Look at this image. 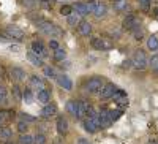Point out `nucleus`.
Listing matches in <instances>:
<instances>
[{"label": "nucleus", "mask_w": 158, "mask_h": 144, "mask_svg": "<svg viewBox=\"0 0 158 144\" xmlns=\"http://www.w3.org/2000/svg\"><path fill=\"white\" fill-rule=\"evenodd\" d=\"M36 25H38V29L41 30L43 33H46L49 36H56V35H60L62 33L52 22H48V21H43V19L36 21Z\"/></svg>", "instance_id": "1"}, {"label": "nucleus", "mask_w": 158, "mask_h": 144, "mask_svg": "<svg viewBox=\"0 0 158 144\" xmlns=\"http://www.w3.org/2000/svg\"><path fill=\"white\" fill-rule=\"evenodd\" d=\"M103 87H104V83H103L101 78H98V76L89 79L87 84H85V90H87V92H90V94H101Z\"/></svg>", "instance_id": "2"}, {"label": "nucleus", "mask_w": 158, "mask_h": 144, "mask_svg": "<svg viewBox=\"0 0 158 144\" xmlns=\"http://www.w3.org/2000/svg\"><path fill=\"white\" fill-rule=\"evenodd\" d=\"M131 63L135 65L136 68H146V65L149 63V60H147V57H146V54H144V51H136L135 52V56H133V59H131Z\"/></svg>", "instance_id": "3"}, {"label": "nucleus", "mask_w": 158, "mask_h": 144, "mask_svg": "<svg viewBox=\"0 0 158 144\" xmlns=\"http://www.w3.org/2000/svg\"><path fill=\"white\" fill-rule=\"evenodd\" d=\"M84 128H85V132H89V133H95L98 128H101L98 114L94 116V117H87V119L84 121Z\"/></svg>", "instance_id": "4"}, {"label": "nucleus", "mask_w": 158, "mask_h": 144, "mask_svg": "<svg viewBox=\"0 0 158 144\" xmlns=\"http://www.w3.org/2000/svg\"><path fill=\"white\" fill-rule=\"evenodd\" d=\"M123 29H127V30H136L138 27H141V22H139V19L136 18V16H127L125 19H123Z\"/></svg>", "instance_id": "5"}, {"label": "nucleus", "mask_w": 158, "mask_h": 144, "mask_svg": "<svg viewBox=\"0 0 158 144\" xmlns=\"http://www.w3.org/2000/svg\"><path fill=\"white\" fill-rule=\"evenodd\" d=\"M67 111L74 116L76 119H79V112H81V101H77V100H70L67 103Z\"/></svg>", "instance_id": "6"}, {"label": "nucleus", "mask_w": 158, "mask_h": 144, "mask_svg": "<svg viewBox=\"0 0 158 144\" xmlns=\"http://www.w3.org/2000/svg\"><path fill=\"white\" fill-rule=\"evenodd\" d=\"M32 51L35 52L36 56H40L41 59H46L49 54H48V49H46V46L41 43V41H33L32 43Z\"/></svg>", "instance_id": "7"}, {"label": "nucleus", "mask_w": 158, "mask_h": 144, "mask_svg": "<svg viewBox=\"0 0 158 144\" xmlns=\"http://www.w3.org/2000/svg\"><path fill=\"white\" fill-rule=\"evenodd\" d=\"M117 92V87L112 84V83H108V84H104V87H103V90H101V98H112L114 97V94Z\"/></svg>", "instance_id": "8"}, {"label": "nucleus", "mask_w": 158, "mask_h": 144, "mask_svg": "<svg viewBox=\"0 0 158 144\" xmlns=\"http://www.w3.org/2000/svg\"><path fill=\"white\" fill-rule=\"evenodd\" d=\"M6 35L10 38H16V40H22V36H24V30L16 27V25H8L6 27Z\"/></svg>", "instance_id": "9"}, {"label": "nucleus", "mask_w": 158, "mask_h": 144, "mask_svg": "<svg viewBox=\"0 0 158 144\" xmlns=\"http://www.w3.org/2000/svg\"><path fill=\"white\" fill-rule=\"evenodd\" d=\"M57 114V106L56 104H44V108L41 109V116L44 119H49V117H54Z\"/></svg>", "instance_id": "10"}, {"label": "nucleus", "mask_w": 158, "mask_h": 144, "mask_svg": "<svg viewBox=\"0 0 158 144\" xmlns=\"http://www.w3.org/2000/svg\"><path fill=\"white\" fill-rule=\"evenodd\" d=\"M57 81H59L60 87H63L65 90H71V87H73V83H71V79H70L68 76L60 74V76H57Z\"/></svg>", "instance_id": "11"}, {"label": "nucleus", "mask_w": 158, "mask_h": 144, "mask_svg": "<svg viewBox=\"0 0 158 144\" xmlns=\"http://www.w3.org/2000/svg\"><path fill=\"white\" fill-rule=\"evenodd\" d=\"M30 86H32L33 89H38V92H40V90H44V83H43V79H41L40 76H36V74L30 76Z\"/></svg>", "instance_id": "12"}, {"label": "nucleus", "mask_w": 158, "mask_h": 144, "mask_svg": "<svg viewBox=\"0 0 158 144\" xmlns=\"http://www.w3.org/2000/svg\"><path fill=\"white\" fill-rule=\"evenodd\" d=\"M10 76L13 78V79H16V81H22L24 78H25V71H24L22 68L15 67V68H11V70H10Z\"/></svg>", "instance_id": "13"}, {"label": "nucleus", "mask_w": 158, "mask_h": 144, "mask_svg": "<svg viewBox=\"0 0 158 144\" xmlns=\"http://www.w3.org/2000/svg\"><path fill=\"white\" fill-rule=\"evenodd\" d=\"M57 132H59V135H65L68 132V122H67V119H63V117H59V119H57Z\"/></svg>", "instance_id": "14"}, {"label": "nucleus", "mask_w": 158, "mask_h": 144, "mask_svg": "<svg viewBox=\"0 0 158 144\" xmlns=\"http://www.w3.org/2000/svg\"><path fill=\"white\" fill-rule=\"evenodd\" d=\"M27 59L30 60L32 65H35V67H41V65H43V59L40 57V56H36L33 51H30L29 54H27Z\"/></svg>", "instance_id": "15"}, {"label": "nucleus", "mask_w": 158, "mask_h": 144, "mask_svg": "<svg viewBox=\"0 0 158 144\" xmlns=\"http://www.w3.org/2000/svg\"><path fill=\"white\" fill-rule=\"evenodd\" d=\"M36 98L40 103H43V104H49V98H51V94L48 92V90H40V92L36 94Z\"/></svg>", "instance_id": "16"}, {"label": "nucleus", "mask_w": 158, "mask_h": 144, "mask_svg": "<svg viewBox=\"0 0 158 144\" xmlns=\"http://www.w3.org/2000/svg\"><path fill=\"white\" fill-rule=\"evenodd\" d=\"M73 10L76 11V15H79V16H85V15H89L87 3H76Z\"/></svg>", "instance_id": "17"}, {"label": "nucleus", "mask_w": 158, "mask_h": 144, "mask_svg": "<svg viewBox=\"0 0 158 144\" xmlns=\"http://www.w3.org/2000/svg\"><path fill=\"white\" fill-rule=\"evenodd\" d=\"M79 32H81V35H84V36H87V35H90V32H92V25H90V22H81L79 24Z\"/></svg>", "instance_id": "18"}, {"label": "nucleus", "mask_w": 158, "mask_h": 144, "mask_svg": "<svg viewBox=\"0 0 158 144\" xmlns=\"http://www.w3.org/2000/svg\"><path fill=\"white\" fill-rule=\"evenodd\" d=\"M122 114H123L122 109H109V119H111V122L114 124L115 121H118L122 117Z\"/></svg>", "instance_id": "19"}, {"label": "nucleus", "mask_w": 158, "mask_h": 144, "mask_svg": "<svg viewBox=\"0 0 158 144\" xmlns=\"http://www.w3.org/2000/svg\"><path fill=\"white\" fill-rule=\"evenodd\" d=\"M94 15H95L97 18H104V16H106V5L98 3L97 8H95V11H94Z\"/></svg>", "instance_id": "20"}, {"label": "nucleus", "mask_w": 158, "mask_h": 144, "mask_svg": "<svg viewBox=\"0 0 158 144\" xmlns=\"http://www.w3.org/2000/svg\"><path fill=\"white\" fill-rule=\"evenodd\" d=\"M68 24L71 25V27H79V24H81V16L79 15H76V13H73L71 16H68Z\"/></svg>", "instance_id": "21"}, {"label": "nucleus", "mask_w": 158, "mask_h": 144, "mask_svg": "<svg viewBox=\"0 0 158 144\" xmlns=\"http://www.w3.org/2000/svg\"><path fill=\"white\" fill-rule=\"evenodd\" d=\"M114 101H117V103H122V101H125V100H128L127 98V94L123 92V90H120V89H117V92L114 94Z\"/></svg>", "instance_id": "22"}, {"label": "nucleus", "mask_w": 158, "mask_h": 144, "mask_svg": "<svg viewBox=\"0 0 158 144\" xmlns=\"http://www.w3.org/2000/svg\"><path fill=\"white\" fill-rule=\"evenodd\" d=\"M13 114H15L13 111H0V125L8 122L11 117H13Z\"/></svg>", "instance_id": "23"}, {"label": "nucleus", "mask_w": 158, "mask_h": 144, "mask_svg": "<svg viewBox=\"0 0 158 144\" xmlns=\"http://www.w3.org/2000/svg\"><path fill=\"white\" fill-rule=\"evenodd\" d=\"M147 48L150 51H156L158 49V38L156 36H150L149 40H147Z\"/></svg>", "instance_id": "24"}, {"label": "nucleus", "mask_w": 158, "mask_h": 144, "mask_svg": "<svg viewBox=\"0 0 158 144\" xmlns=\"http://www.w3.org/2000/svg\"><path fill=\"white\" fill-rule=\"evenodd\" d=\"M19 144H35V138L25 133V135H22L19 138Z\"/></svg>", "instance_id": "25"}, {"label": "nucleus", "mask_w": 158, "mask_h": 144, "mask_svg": "<svg viewBox=\"0 0 158 144\" xmlns=\"http://www.w3.org/2000/svg\"><path fill=\"white\" fill-rule=\"evenodd\" d=\"M22 100L25 103H33V95H32V90L30 89H25L22 92Z\"/></svg>", "instance_id": "26"}, {"label": "nucleus", "mask_w": 158, "mask_h": 144, "mask_svg": "<svg viewBox=\"0 0 158 144\" xmlns=\"http://www.w3.org/2000/svg\"><path fill=\"white\" fill-rule=\"evenodd\" d=\"M65 57H67V52H65L62 48H59L57 51H54V59H56L57 62H62Z\"/></svg>", "instance_id": "27"}, {"label": "nucleus", "mask_w": 158, "mask_h": 144, "mask_svg": "<svg viewBox=\"0 0 158 144\" xmlns=\"http://www.w3.org/2000/svg\"><path fill=\"white\" fill-rule=\"evenodd\" d=\"M19 117H21V121H22V122H27V124H29V122H35V121H36L33 116H30V114H27V112H21V114H19Z\"/></svg>", "instance_id": "28"}, {"label": "nucleus", "mask_w": 158, "mask_h": 144, "mask_svg": "<svg viewBox=\"0 0 158 144\" xmlns=\"http://www.w3.org/2000/svg\"><path fill=\"white\" fill-rule=\"evenodd\" d=\"M13 97H15V100H16V101H21V100H22L21 87H18V86H13Z\"/></svg>", "instance_id": "29"}, {"label": "nucleus", "mask_w": 158, "mask_h": 144, "mask_svg": "<svg viewBox=\"0 0 158 144\" xmlns=\"http://www.w3.org/2000/svg\"><path fill=\"white\" fill-rule=\"evenodd\" d=\"M0 138L10 139V138H11V130H10L8 127H2V130H0Z\"/></svg>", "instance_id": "30"}, {"label": "nucleus", "mask_w": 158, "mask_h": 144, "mask_svg": "<svg viewBox=\"0 0 158 144\" xmlns=\"http://www.w3.org/2000/svg\"><path fill=\"white\" fill-rule=\"evenodd\" d=\"M71 13H73V8L70 5H63L60 8V15H63V16H71Z\"/></svg>", "instance_id": "31"}, {"label": "nucleus", "mask_w": 158, "mask_h": 144, "mask_svg": "<svg viewBox=\"0 0 158 144\" xmlns=\"http://www.w3.org/2000/svg\"><path fill=\"white\" fill-rule=\"evenodd\" d=\"M149 65H150L153 70H158V54H155V56H152L149 59Z\"/></svg>", "instance_id": "32"}, {"label": "nucleus", "mask_w": 158, "mask_h": 144, "mask_svg": "<svg viewBox=\"0 0 158 144\" xmlns=\"http://www.w3.org/2000/svg\"><path fill=\"white\" fill-rule=\"evenodd\" d=\"M90 43H92V46H94L95 49H100V51H101V38H100V36H94Z\"/></svg>", "instance_id": "33"}, {"label": "nucleus", "mask_w": 158, "mask_h": 144, "mask_svg": "<svg viewBox=\"0 0 158 144\" xmlns=\"http://www.w3.org/2000/svg\"><path fill=\"white\" fill-rule=\"evenodd\" d=\"M112 48V43L108 41L106 38H101V51H109Z\"/></svg>", "instance_id": "34"}, {"label": "nucleus", "mask_w": 158, "mask_h": 144, "mask_svg": "<svg viewBox=\"0 0 158 144\" xmlns=\"http://www.w3.org/2000/svg\"><path fill=\"white\" fill-rule=\"evenodd\" d=\"M27 128H29V127H27V122H22V121H21V122L18 124V132L22 133V135L27 133Z\"/></svg>", "instance_id": "35"}, {"label": "nucleus", "mask_w": 158, "mask_h": 144, "mask_svg": "<svg viewBox=\"0 0 158 144\" xmlns=\"http://www.w3.org/2000/svg\"><path fill=\"white\" fill-rule=\"evenodd\" d=\"M35 144H46V136L43 133H38L35 136Z\"/></svg>", "instance_id": "36"}, {"label": "nucleus", "mask_w": 158, "mask_h": 144, "mask_svg": "<svg viewBox=\"0 0 158 144\" xmlns=\"http://www.w3.org/2000/svg\"><path fill=\"white\" fill-rule=\"evenodd\" d=\"M44 74L48 78H56V71H54V68H51V67H44Z\"/></svg>", "instance_id": "37"}, {"label": "nucleus", "mask_w": 158, "mask_h": 144, "mask_svg": "<svg viewBox=\"0 0 158 144\" xmlns=\"http://www.w3.org/2000/svg\"><path fill=\"white\" fill-rule=\"evenodd\" d=\"M114 8H115V10H123V8H127V0H120V2H115V3H114Z\"/></svg>", "instance_id": "38"}, {"label": "nucleus", "mask_w": 158, "mask_h": 144, "mask_svg": "<svg viewBox=\"0 0 158 144\" xmlns=\"http://www.w3.org/2000/svg\"><path fill=\"white\" fill-rule=\"evenodd\" d=\"M133 35H135V40H141V38H142V30H141V27H138L136 30H133Z\"/></svg>", "instance_id": "39"}, {"label": "nucleus", "mask_w": 158, "mask_h": 144, "mask_svg": "<svg viewBox=\"0 0 158 144\" xmlns=\"http://www.w3.org/2000/svg\"><path fill=\"white\" fill-rule=\"evenodd\" d=\"M97 5H98V2H90V3H87L89 11H90V13H94V11H95V8H97Z\"/></svg>", "instance_id": "40"}, {"label": "nucleus", "mask_w": 158, "mask_h": 144, "mask_svg": "<svg viewBox=\"0 0 158 144\" xmlns=\"http://www.w3.org/2000/svg\"><path fill=\"white\" fill-rule=\"evenodd\" d=\"M150 2H152V0H139V3L142 5V8H144V10H149Z\"/></svg>", "instance_id": "41"}, {"label": "nucleus", "mask_w": 158, "mask_h": 144, "mask_svg": "<svg viewBox=\"0 0 158 144\" xmlns=\"http://www.w3.org/2000/svg\"><path fill=\"white\" fill-rule=\"evenodd\" d=\"M24 3H25V6H29V8H33L36 5L35 0H24Z\"/></svg>", "instance_id": "42"}, {"label": "nucleus", "mask_w": 158, "mask_h": 144, "mask_svg": "<svg viewBox=\"0 0 158 144\" xmlns=\"http://www.w3.org/2000/svg\"><path fill=\"white\" fill-rule=\"evenodd\" d=\"M49 46H51L52 49H54V51H57V49H59V43H57L56 40H51V43H49Z\"/></svg>", "instance_id": "43"}, {"label": "nucleus", "mask_w": 158, "mask_h": 144, "mask_svg": "<svg viewBox=\"0 0 158 144\" xmlns=\"http://www.w3.org/2000/svg\"><path fill=\"white\" fill-rule=\"evenodd\" d=\"M19 49H21L19 44H11V46H10V51H11V52H19Z\"/></svg>", "instance_id": "44"}, {"label": "nucleus", "mask_w": 158, "mask_h": 144, "mask_svg": "<svg viewBox=\"0 0 158 144\" xmlns=\"http://www.w3.org/2000/svg\"><path fill=\"white\" fill-rule=\"evenodd\" d=\"M6 101V94H0V103H5Z\"/></svg>", "instance_id": "45"}, {"label": "nucleus", "mask_w": 158, "mask_h": 144, "mask_svg": "<svg viewBox=\"0 0 158 144\" xmlns=\"http://www.w3.org/2000/svg\"><path fill=\"white\" fill-rule=\"evenodd\" d=\"M77 144H90V142H89L87 139H79V141H77Z\"/></svg>", "instance_id": "46"}, {"label": "nucleus", "mask_w": 158, "mask_h": 144, "mask_svg": "<svg viewBox=\"0 0 158 144\" xmlns=\"http://www.w3.org/2000/svg\"><path fill=\"white\" fill-rule=\"evenodd\" d=\"M147 144H158V141L156 139H150V141H147Z\"/></svg>", "instance_id": "47"}, {"label": "nucleus", "mask_w": 158, "mask_h": 144, "mask_svg": "<svg viewBox=\"0 0 158 144\" xmlns=\"http://www.w3.org/2000/svg\"><path fill=\"white\" fill-rule=\"evenodd\" d=\"M0 94H6V90H5V87H2V86H0Z\"/></svg>", "instance_id": "48"}, {"label": "nucleus", "mask_w": 158, "mask_h": 144, "mask_svg": "<svg viewBox=\"0 0 158 144\" xmlns=\"http://www.w3.org/2000/svg\"><path fill=\"white\" fill-rule=\"evenodd\" d=\"M155 16H158V8L155 10Z\"/></svg>", "instance_id": "49"}, {"label": "nucleus", "mask_w": 158, "mask_h": 144, "mask_svg": "<svg viewBox=\"0 0 158 144\" xmlns=\"http://www.w3.org/2000/svg\"><path fill=\"white\" fill-rule=\"evenodd\" d=\"M112 2H114V3H115V2H120V0H112Z\"/></svg>", "instance_id": "50"}, {"label": "nucleus", "mask_w": 158, "mask_h": 144, "mask_svg": "<svg viewBox=\"0 0 158 144\" xmlns=\"http://www.w3.org/2000/svg\"><path fill=\"white\" fill-rule=\"evenodd\" d=\"M6 144H15V142H11V141H8V142H6Z\"/></svg>", "instance_id": "51"}, {"label": "nucleus", "mask_w": 158, "mask_h": 144, "mask_svg": "<svg viewBox=\"0 0 158 144\" xmlns=\"http://www.w3.org/2000/svg\"><path fill=\"white\" fill-rule=\"evenodd\" d=\"M56 144H60V141H57V142H56Z\"/></svg>", "instance_id": "52"}, {"label": "nucleus", "mask_w": 158, "mask_h": 144, "mask_svg": "<svg viewBox=\"0 0 158 144\" xmlns=\"http://www.w3.org/2000/svg\"><path fill=\"white\" fill-rule=\"evenodd\" d=\"M156 71H158V70H156Z\"/></svg>", "instance_id": "53"}]
</instances>
